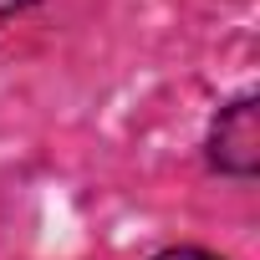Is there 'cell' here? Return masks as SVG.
I'll return each mask as SVG.
<instances>
[{"mask_svg": "<svg viewBox=\"0 0 260 260\" xmlns=\"http://www.w3.org/2000/svg\"><path fill=\"white\" fill-rule=\"evenodd\" d=\"M36 0H0V26H6L11 16H21V11H31Z\"/></svg>", "mask_w": 260, "mask_h": 260, "instance_id": "3", "label": "cell"}, {"mask_svg": "<svg viewBox=\"0 0 260 260\" xmlns=\"http://www.w3.org/2000/svg\"><path fill=\"white\" fill-rule=\"evenodd\" d=\"M209 164L219 174L250 179L260 169V107L255 97H235L209 127Z\"/></svg>", "mask_w": 260, "mask_h": 260, "instance_id": "1", "label": "cell"}, {"mask_svg": "<svg viewBox=\"0 0 260 260\" xmlns=\"http://www.w3.org/2000/svg\"><path fill=\"white\" fill-rule=\"evenodd\" d=\"M153 260H219V255H209V250H194V245H179V250H164V255H153Z\"/></svg>", "mask_w": 260, "mask_h": 260, "instance_id": "2", "label": "cell"}]
</instances>
